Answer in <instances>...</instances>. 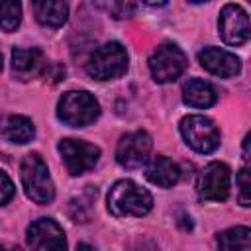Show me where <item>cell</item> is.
Returning a JSON list of instances; mask_svg holds the SVG:
<instances>
[{
	"mask_svg": "<svg viewBox=\"0 0 251 251\" xmlns=\"http://www.w3.org/2000/svg\"><path fill=\"white\" fill-rule=\"evenodd\" d=\"M57 149L65 161L67 171L73 176H78V175L90 171L98 163V157H100V149L82 139H71V137L61 139Z\"/></svg>",
	"mask_w": 251,
	"mask_h": 251,
	"instance_id": "8",
	"label": "cell"
},
{
	"mask_svg": "<svg viewBox=\"0 0 251 251\" xmlns=\"http://www.w3.org/2000/svg\"><path fill=\"white\" fill-rule=\"evenodd\" d=\"M198 63L206 71H210L212 75L222 76V78L235 76L241 71V61L233 53H229L226 49H218V47H204L198 53Z\"/></svg>",
	"mask_w": 251,
	"mask_h": 251,
	"instance_id": "12",
	"label": "cell"
},
{
	"mask_svg": "<svg viewBox=\"0 0 251 251\" xmlns=\"http://www.w3.org/2000/svg\"><path fill=\"white\" fill-rule=\"evenodd\" d=\"M153 139L147 131H131L122 135L116 147V161L126 169H137L147 163Z\"/></svg>",
	"mask_w": 251,
	"mask_h": 251,
	"instance_id": "9",
	"label": "cell"
},
{
	"mask_svg": "<svg viewBox=\"0 0 251 251\" xmlns=\"http://www.w3.org/2000/svg\"><path fill=\"white\" fill-rule=\"evenodd\" d=\"M106 10L114 18H127V16L133 14L135 4H131V2H110V4H106Z\"/></svg>",
	"mask_w": 251,
	"mask_h": 251,
	"instance_id": "22",
	"label": "cell"
},
{
	"mask_svg": "<svg viewBox=\"0 0 251 251\" xmlns=\"http://www.w3.org/2000/svg\"><path fill=\"white\" fill-rule=\"evenodd\" d=\"M27 245L31 251H67V237L55 220L39 218L27 227Z\"/></svg>",
	"mask_w": 251,
	"mask_h": 251,
	"instance_id": "10",
	"label": "cell"
},
{
	"mask_svg": "<svg viewBox=\"0 0 251 251\" xmlns=\"http://www.w3.org/2000/svg\"><path fill=\"white\" fill-rule=\"evenodd\" d=\"M145 176L149 182L157 184V186H163V188H169L173 184L178 182L180 178V169L175 161H171L169 157L165 155H157L149 161L147 169H145Z\"/></svg>",
	"mask_w": 251,
	"mask_h": 251,
	"instance_id": "14",
	"label": "cell"
},
{
	"mask_svg": "<svg viewBox=\"0 0 251 251\" xmlns=\"http://www.w3.org/2000/svg\"><path fill=\"white\" fill-rule=\"evenodd\" d=\"M2 135L12 143H27L35 135L33 122L25 116H8L0 126Z\"/></svg>",
	"mask_w": 251,
	"mask_h": 251,
	"instance_id": "17",
	"label": "cell"
},
{
	"mask_svg": "<svg viewBox=\"0 0 251 251\" xmlns=\"http://www.w3.org/2000/svg\"><path fill=\"white\" fill-rule=\"evenodd\" d=\"M153 208V196L129 178L114 182L108 192V212L116 218H141Z\"/></svg>",
	"mask_w": 251,
	"mask_h": 251,
	"instance_id": "1",
	"label": "cell"
},
{
	"mask_svg": "<svg viewBox=\"0 0 251 251\" xmlns=\"http://www.w3.org/2000/svg\"><path fill=\"white\" fill-rule=\"evenodd\" d=\"M0 251H2V245H0Z\"/></svg>",
	"mask_w": 251,
	"mask_h": 251,
	"instance_id": "26",
	"label": "cell"
},
{
	"mask_svg": "<svg viewBox=\"0 0 251 251\" xmlns=\"http://www.w3.org/2000/svg\"><path fill=\"white\" fill-rule=\"evenodd\" d=\"M229 186H231V171L226 163L214 161L204 167V171L198 176V196L200 200L208 202H224L229 196Z\"/></svg>",
	"mask_w": 251,
	"mask_h": 251,
	"instance_id": "7",
	"label": "cell"
},
{
	"mask_svg": "<svg viewBox=\"0 0 251 251\" xmlns=\"http://www.w3.org/2000/svg\"><path fill=\"white\" fill-rule=\"evenodd\" d=\"M22 22V6L14 0L0 2V27L4 31H14Z\"/></svg>",
	"mask_w": 251,
	"mask_h": 251,
	"instance_id": "19",
	"label": "cell"
},
{
	"mask_svg": "<svg viewBox=\"0 0 251 251\" xmlns=\"http://www.w3.org/2000/svg\"><path fill=\"white\" fill-rule=\"evenodd\" d=\"M57 116L71 127H84L100 116V104L86 90H69L57 104Z\"/></svg>",
	"mask_w": 251,
	"mask_h": 251,
	"instance_id": "3",
	"label": "cell"
},
{
	"mask_svg": "<svg viewBox=\"0 0 251 251\" xmlns=\"http://www.w3.org/2000/svg\"><path fill=\"white\" fill-rule=\"evenodd\" d=\"M131 251H159V247L153 239H139V241H135Z\"/></svg>",
	"mask_w": 251,
	"mask_h": 251,
	"instance_id": "23",
	"label": "cell"
},
{
	"mask_svg": "<svg viewBox=\"0 0 251 251\" xmlns=\"http://www.w3.org/2000/svg\"><path fill=\"white\" fill-rule=\"evenodd\" d=\"M45 67H47L45 55L37 47H31V49L16 47L12 51V71L20 80H29L39 76L45 71Z\"/></svg>",
	"mask_w": 251,
	"mask_h": 251,
	"instance_id": "13",
	"label": "cell"
},
{
	"mask_svg": "<svg viewBox=\"0 0 251 251\" xmlns=\"http://www.w3.org/2000/svg\"><path fill=\"white\" fill-rule=\"evenodd\" d=\"M186 65L188 61L184 51L175 43L159 45L149 57V71L157 82H171L178 78L184 73Z\"/></svg>",
	"mask_w": 251,
	"mask_h": 251,
	"instance_id": "6",
	"label": "cell"
},
{
	"mask_svg": "<svg viewBox=\"0 0 251 251\" xmlns=\"http://www.w3.org/2000/svg\"><path fill=\"white\" fill-rule=\"evenodd\" d=\"M126 71H127V51L118 41H110L98 47L86 63V73L96 80L118 78Z\"/></svg>",
	"mask_w": 251,
	"mask_h": 251,
	"instance_id": "4",
	"label": "cell"
},
{
	"mask_svg": "<svg viewBox=\"0 0 251 251\" xmlns=\"http://www.w3.org/2000/svg\"><path fill=\"white\" fill-rule=\"evenodd\" d=\"M218 29L227 45H243L249 39V16L239 4H226L220 12Z\"/></svg>",
	"mask_w": 251,
	"mask_h": 251,
	"instance_id": "11",
	"label": "cell"
},
{
	"mask_svg": "<svg viewBox=\"0 0 251 251\" xmlns=\"http://www.w3.org/2000/svg\"><path fill=\"white\" fill-rule=\"evenodd\" d=\"M182 98L192 108H210V106L216 104L218 94H216V88L208 80L190 78L182 86Z\"/></svg>",
	"mask_w": 251,
	"mask_h": 251,
	"instance_id": "15",
	"label": "cell"
},
{
	"mask_svg": "<svg viewBox=\"0 0 251 251\" xmlns=\"http://www.w3.org/2000/svg\"><path fill=\"white\" fill-rule=\"evenodd\" d=\"M235 184L239 188V204L247 208L251 204V175H249V167L247 165L237 173Z\"/></svg>",
	"mask_w": 251,
	"mask_h": 251,
	"instance_id": "20",
	"label": "cell"
},
{
	"mask_svg": "<svg viewBox=\"0 0 251 251\" xmlns=\"http://www.w3.org/2000/svg\"><path fill=\"white\" fill-rule=\"evenodd\" d=\"M0 71H2V55H0Z\"/></svg>",
	"mask_w": 251,
	"mask_h": 251,
	"instance_id": "25",
	"label": "cell"
},
{
	"mask_svg": "<svg viewBox=\"0 0 251 251\" xmlns=\"http://www.w3.org/2000/svg\"><path fill=\"white\" fill-rule=\"evenodd\" d=\"M220 251H251V229L245 226L229 227L218 233Z\"/></svg>",
	"mask_w": 251,
	"mask_h": 251,
	"instance_id": "18",
	"label": "cell"
},
{
	"mask_svg": "<svg viewBox=\"0 0 251 251\" xmlns=\"http://www.w3.org/2000/svg\"><path fill=\"white\" fill-rule=\"evenodd\" d=\"M20 178L25 194L37 204H49L55 198V184L45 161L37 153H27L20 165Z\"/></svg>",
	"mask_w": 251,
	"mask_h": 251,
	"instance_id": "2",
	"label": "cell"
},
{
	"mask_svg": "<svg viewBox=\"0 0 251 251\" xmlns=\"http://www.w3.org/2000/svg\"><path fill=\"white\" fill-rule=\"evenodd\" d=\"M180 133L184 141L198 153H212L220 145V131L216 124L198 114H190L180 120Z\"/></svg>",
	"mask_w": 251,
	"mask_h": 251,
	"instance_id": "5",
	"label": "cell"
},
{
	"mask_svg": "<svg viewBox=\"0 0 251 251\" xmlns=\"http://www.w3.org/2000/svg\"><path fill=\"white\" fill-rule=\"evenodd\" d=\"M76 251H96L92 245H88V243H78L76 245Z\"/></svg>",
	"mask_w": 251,
	"mask_h": 251,
	"instance_id": "24",
	"label": "cell"
},
{
	"mask_svg": "<svg viewBox=\"0 0 251 251\" xmlns=\"http://www.w3.org/2000/svg\"><path fill=\"white\" fill-rule=\"evenodd\" d=\"M14 192H16V188H14L12 178L4 171H0V206L8 204L14 198Z\"/></svg>",
	"mask_w": 251,
	"mask_h": 251,
	"instance_id": "21",
	"label": "cell"
},
{
	"mask_svg": "<svg viewBox=\"0 0 251 251\" xmlns=\"http://www.w3.org/2000/svg\"><path fill=\"white\" fill-rule=\"evenodd\" d=\"M33 12L37 22L47 27H61L69 18V6L57 0H37L33 2Z\"/></svg>",
	"mask_w": 251,
	"mask_h": 251,
	"instance_id": "16",
	"label": "cell"
}]
</instances>
